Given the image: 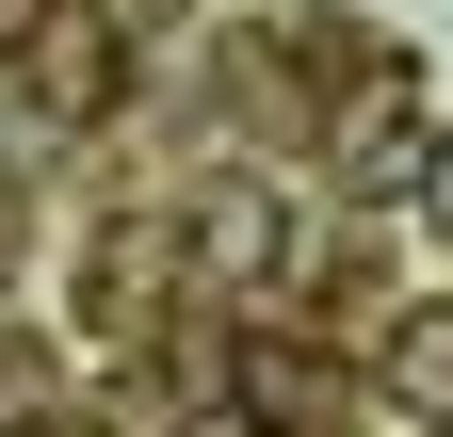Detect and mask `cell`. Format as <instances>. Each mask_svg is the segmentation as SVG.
<instances>
[{
    "label": "cell",
    "instance_id": "obj_1",
    "mask_svg": "<svg viewBox=\"0 0 453 437\" xmlns=\"http://www.w3.org/2000/svg\"><path fill=\"white\" fill-rule=\"evenodd\" d=\"M388 389H405L421 421H453V308H405V324H388Z\"/></svg>",
    "mask_w": 453,
    "mask_h": 437
},
{
    "label": "cell",
    "instance_id": "obj_2",
    "mask_svg": "<svg viewBox=\"0 0 453 437\" xmlns=\"http://www.w3.org/2000/svg\"><path fill=\"white\" fill-rule=\"evenodd\" d=\"M49 114H97V33H81V17L49 33Z\"/></svg>",
    "mask_w": 453,
    "mask_h": 437
}]
</instances>
